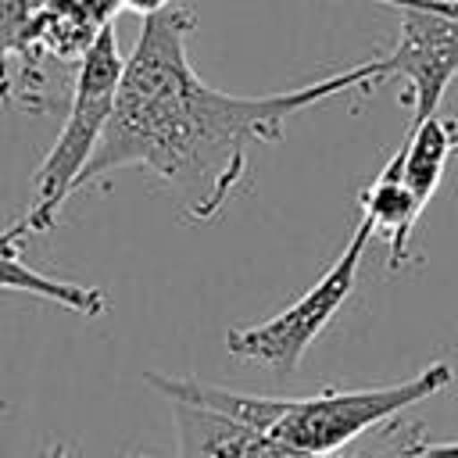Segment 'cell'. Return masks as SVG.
I'll use <instances>...</instances> for the list:
<instances>
[{"instance_id":"obj_1","label":"cell","mask_w":458,"mask_h":458,"mask_svg":"<svg viewBox=\"0 0 458 458\" xmlns=\"http://www.w3.org/2000/svg\"><path fill=\"white\" fill-rule=\"evenodd\" d=\"M190 29L193 14L182 0L143 18L140 39L125 57L107 132L82 172V186L118 168H147L179 197L190 222H208L243 182L250 143H276L290 114L383 82L379 61H365L297 89L236 97L193 72L186 50Z\"/></svg>"},{"instance_id":"obj_2","label":"cell","mask_w":458,"mask_h":458,"mask_svg":"<svg viewBox=\"0 0 458 458\" xmlns=\"http://www.w3.org/2000/svg\"><path fill=\"white\" fill-rule=\"evenodd\" d=\"M122 72H125V57L118 50V36L111 25L100 32V39L89 47V54L75 68L64 125H61L57 140L50 143V150L36 172V182H32L36 200L21 215L29 233L54 229L64 200L82 186V172L89 168V161H93V154L107 132Z\"/></svg>"},{"instance_id":"obj_3","label":"cell","mask_w":458,"mask_h":458,"mask_svg":"<svg viewBox=\"0 0 458 458\" xmlns=\"http://www.w3.org/2000/svg\"><path fill=\"white\" fill-rule=\"evenodd\" d=\"M451 365L433 361L411 379L361 390H322L315 397H283L276 422L265 429V444L279 458H326L365 429L394 419L397 411L433 397L451 383Z\"/></svg>"},{"instance_id":"obj_4","label":"cell","mask_w":458,"mask_h":458,"mask_svg":"<svg viewBox=\"0 0 458 458\" xmlns=\"http://www.w3.org/2000/svg\"><path fill=\"white\" fill-rule=\"evenodd\" d=\"M372 236H376L372 222L361 218L354 236L347 240L344 254L326 268V276L304 297H297L290 308H283L279 315H272L265 322L240 326V329L225 333L229 354L243 358V361H258V365L279 369V372H290L304 358V351L315 344V336L333 322V315L344 308V301L351 297L361 254H365Z\"/></svg>"},{"instance_id":"obj_5","label":"cell","mask_w":458,"mask_h":458,"mask_svg":"<svg viewBox=\"0 0 458 458\" xmlns=\"http://www.w3.org/2000/svg\"><path fill=\"white\" fill-rule=\"evenodd\" d=\"M397 43L379 61V79H404V104L411 107V125L433 118L451 79L458 75V18L401 7Z\"/></svg>"},{"instance_id":"obj_6","label":"cell","mask_w":458,"mask_h":458,"mask_svg":"<svg viewBox=\"0 0 458 458\" xmlns=\"http://www.w3.org/2000/svg\"><path fill=\"white\" fill-rule=\"evenodd\" d=\"M118 11V0H47L21 39L18 61L25 68H36L47 57L82 61L100 32L114 25Z\"/></svg>"},{"instance_id":"obj_7","label":"cell","mask_w":458,"mask_h":458,"mask_svg":"<svg viewBox=\"0 0 458 458\" xmlns=\"http://www.w3.org/2000/svg\"><path fill=\"white\" fill-rule=\"evenodd\" d=\"M25 236L29 225L25 218L11 222L7 229H0V290H18V293H32L39 301L61 304L75 315L97 318L107 311V297L97 286H82V283H64V279H50L39 268H32L25 261Z\"/></svg>"},{"instance_id":"obj_8","label":"cell","mask_w":458,"mask_h":458,"mask_svg":"<svg viewBox=\"0 0 458 458\" xmlns=\"http://www.w3.org/2000/svg\"><path fill=\"white\" fill-rule=\"evenodd\" d=\"M358 204H361V218H369L372 229L386 236V243H390V265L401 268L404 258H408V240H411V229H415V222L422 215V204L404 186V179H401V157L397 154L361 190Z\"/></svg>"},{"instance_id":"obj_9","label":"cell","mask_w":458,"mask_h":458,"mask_svg":"<svg viewBox=\"0 0 458 458\" xmlns=\"http://www.w3.org/2000/svg\"><path fill=\"white\" fill-rule=\"evenodd\" d=\"M454 147H458V122L444 118V114H433V118L419 122L415 129H408L404 143L397 147L401 179H404V186L411 190V197L422 208L437 193V186L444 179V168H447V157L454 154Z\"/></svg>"},{"instance_id":"obj_10","label":"cell","mask_w":458,"mask_h":458,"mask_svg":"<svg viewBox=\"0 0 458 458\" xmlns=\"http://www.w3.org/2000/svg\"><path fill=\"white\" fill-rule=\"evenodd\" d=\"M43 4L47 0H0V100L7 97V86H11L7 64L18 61L21 39H25L29 25L36 21Z\"/></svg>"},{"instance_id":"obj_11","label":"cell","mask_w":458,"mask_h":458,"mask_svg":"<svg viewBox=\"0 0 458 458\" xmlns=\"http://www.w3.org/2000/svg\"><path fill=\"white\" fill-rule=\"evenodd\" d=\"M118 4H122V11H132L140 18H150V14L165 11V7H172L175 0H118Z\"/></svg>"},{"instance_id":"obj_12","label":"cell","mask_w":458,"mask_h":458,"mask_svg":"<svg viewBox=\"0 0 458 458\" xmlns=\"http://www.w3.org/2000/svg\"><path fill=\"white\" fill-rule=\"evenodd\" d=\"M233 458H279L265 440H258V444H250L247 451H240V454H233Z\"/></svg>"},{"instance_id":"obj_13","label":"cell","mask_w":458,"mask_h":458,"mask_svg":"<svg viewBox=\"0 0 458 458\" xmlns=\"http://www.w3.org/2000/svg\"><path fill=\"white\" fill-rule=\"evenodd\" d=\"M326 458H333V454H326Z\"/></svg>"}]
</instances>
